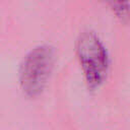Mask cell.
Wrapping results in <instances>:
<instances>
[{
	"label": "cell",
	"mask_w": 130,
	"mask_h": 130,
	"mask_svg": "<svg viewBox=\"0 0 130 130\" xmlns=\"http://www.w3.org/2000/svg\"><path fill=\"white\" fill-rule=\"evenodd\" d=\"M75 52L87 87H101L110 71V57L104 43L94 31L86 29L77 38Z\"/></svg>",
	"instance_id": "obj_1"
},
{
	"label": "cell",
	"mask_w": 130,
	"mask_h": 130,
	"mask_svg": "<svg viewBox=\"0 0 130 130\" xmlns=\"http://www.w3.org/2000/svg\"><path fill=\"white\" fill-rule=\"evenodd\" d=\"M55 63V50L41 45L24 57L19 70V84L23 94L29 99L40 96L45 90Z\"/></svg>",
	"instance_id": "obj_2"
},
{
	"label": "cell",
	"mask_w": 130,
	"mask_h": 130,
	"mask_svg": "<svg viewBox=\"0 0 130 130\" xmlns=\"http://www.w3.org/2000/svg\"><path fill=\"white\" fill-rule=\"evenodd\" d=\"M105 4L122 22L128 23V0H99Z\"/></svg>",
	"instance_id": "obj_3"
}]
</instances>
